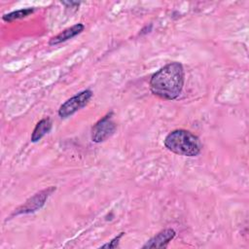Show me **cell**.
I'll return each mask as SVG.
<instances>
[{
    "label": "cell",
    "instance_id": "cell-1",
    "mask_svg": "<svg viewBox=\"0 0 249 249\" xmlns=\"http://www.w3.org/2000/svg\"><path fill=\"white\" fill-rule=\"evenodd\" d=\"M184 80L185 73L182 64L177 61L170 62L152 75L150 89L155 95L173 100L180 95Z\"/></svg>",
    "mask_w": 249,
    "mask_h": 249
},
{
    "label": "cell",
    "instance_id": "cell-2",
    "mask_svg": "<svg viewBox=\"0 0 249 249\" xmlns=\"http://www.w3.org/2000/svg\"><path fill=\"white\" fill-rule=\"evenodd\" d=\"M164 146L172 153L185 157H196L202 148L199 138L185 129H176L168 133L164 138Z\"/></svg>",
    "mask_w": 249,
    "mask_h": 249
},
{
    "label": "cell",
    "instance_id": "cell-3",
    "mask_svg": "<svg viewBox=\"0 0 249 249\" xmlns=\"http://www.w3.org/2000/svg\"><path fill=\"white\" fill-rule=\"evenodd\" d=\"M92 96L90 89H85L76 95L66 100L58 109V116L60 118H68L83 107H85Z\"/></svg>",
    "mask_w": 249,
    "mask_h": 249
},
{
    "label": "cell",
    "instance_id": "cell-4",
    "mask_svg": "<svg viewBox=\"0 0 249 249\" xmlns=\"http://www.w3.org/2000/svg\"><path fill=\"white\" fill-rule=\"evenodd\" d=\"M55 191V187H50L48 189H45L43 191H40L39 193L35 194L33 196L29 197L22 205H20L18 208L15 210V212L12 214V216L16 215H21V214H29L33 213L43 207L48 197Z\"/></svg>",
    "mask_w": 249,
    "mask_h": 249
},
{
    "label": "cell",
    "instance_id": "cell-5",
    "mask_svg": "<svg viewBox=\"0 0 249 249\" xmlns=\"http://www.w3.org/2000/svg\"><path fill=\"white\" fill-rule=\"evenodd\" d=\"M113 113L105 115L91 128V140L100 143L108 139L116 130V124L112 120Z\"/></svg>",
    "mask_w": 249,
    "mask_h": 249
},
{
    "label": "cell",
    "instance_id": "cell-6",
    "mask_svg": "<svg viewBox=\"0 0 249 249\" xmlns=\"http://www.w3.org/2000/svg\"><path fill=\"white\" fill-rule=\"evenodd\" d=\"M176 232L172 229H165L159 233H157L155 236H153L151 239H149L142 248H165L169 241H171Z\"/></svg>",
    "mask_w": 249,
    "mask_h": 249
},
{
    "label": "cell",
    "instance_id": "cell-7",
    "mask_svg": "<svg viewBox=\"0 0 249 249\" xmlns=\"http://www.w3.org/2000/svg\"><path fill=\"white\" fill-rule=\"evenodd\" d=\"M84 28H85V26L82 23H78V24H75L71 27H68V28L64 29L63 31H61L56 36L53 37L50 40L49 45L53 46V45H57V44H60L62 42H65V41L77 36L78 34H80L84 30Z\"/></svg>",
    "mask_w": 249,
    "mask_h": 249
},
{
    "label": "cell",
    "instance_id": "cell-8",
    "mask_svg": "<svg viewBox=\"0 0 249 249\" xmlns=\"http://www.w3.org/2000/svg\"><path fill=\"white\" fill-rule=\"evenodd\" d=\"M52 126H53V124L50 118L42 119L33 129V132L31 134V142L39 141L43 136H45L47 133L51 131Z\"/></svg>",
    "mask_w": 249,
    "mask_h": 249
},
{
    "label": "cell",
    "instance_id": "cell-9",
    "mask_svg": "<svg viewBox=\"0 0 249 249\" xmlns=\"http://www.w3.org/2000/svg\"><path fill=\"white\" fill-rule=\"evenodd\" d=\"M34 12V9L32 8H25V9H21V10H18V11H14L11 12L9 14H6L3 16V19L5 21L11 22L14 21L16 19H19V18H23L27 16H29L30 14H32Z\"/></svg>",
    "mask_w": 249,
    "mask_h": 249
},
{
    "label": "cell",
    "instance_id": "cell-10",
    "mask_svg": "<svg viewBox=\"0 0 249 249\" xmlns=\"http://www.w3.org/2000/svg\"><path fill=\"white\" fill-rule=\"evenodd\" d=\"M124 234V232H121L118 236H116L115 238H113L111 241H109L108 243L104 244L101 246V248H116L119 246V242H120V239L122 238V236Z\"/></svg>",
    "mask_w": 249,
    "mask_h": 249
}]
</instances>
